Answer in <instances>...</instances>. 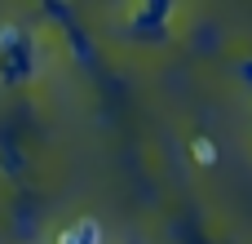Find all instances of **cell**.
Returning <instances> with one entry per match:
<instances>
[{"instance_id":"obj_1","label":"cell","mask_w":252,"mask_h":244,"mask_svg":"<svg viewBox=\"0 0 252 244\" xmlns=\"http://www.w3.org/2000/svg\"><path fill=\"white\" fill-rule=\"evenodd\" d=\"M58 244H102V231H97L93 218H80L75 227H66V231L58 236Z\"/></svg>"},{"instance_id":"obj_2","label":"cell","mask_w":252,"mask_h":244,"mask_svg":"<svg viewBox=\"0 0 252 244\" xmlns=\"http://www.w3.org/2000/svg\"><path fill=\"white\" fill-rule=\"evenodd\" d=\"M195 160H213V142H208V138L195 142Z\"/></svg>"}]
</instances>
